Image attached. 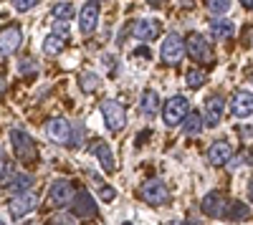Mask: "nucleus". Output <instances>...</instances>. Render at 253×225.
Segmentation results:
<instances>
[{
	"label": "nucleus",
	"instance_id": "14",
	"mask_svg": "<svg viewBox=\"0 0 253 225\" xmlns=\"http://www.w3.org/2000/svg\"><path fill=\"white\" fill-rule=\"evenodd\" d=\"M132 33H134V38L137 40H155L157 36H160V23L155 18H142V20H137L134 23V28H132Z\"/></svg>",
	"mask_w": 253,
	"mask_h": 225
},
{
	"label": "nucleus",
	"instance_id": "39",
	"mask_svg": "<svg viewBox=\"0 0 253 225\" xmlns=\"http://www.w3.org/2000/svg\"><path fill=\"white\" fill-rule=\"evenodd\" d=\"M0 225H5V223H3V220H0Z\"/></svg>",
	"mask_w": 253,
	"mask_h": 225
},
{
	"label": "nucleus",
	"instance_id": "18",
	"mask_svg": "<svg viewBox=\"0 0 253 225\" xmlns=\"http://www.w3.org/2000/svg\"><path fill=\"white\" fill-rule=\"evenodd\" d=\"M31 185H33V177H31L28 172H18V175H13L10 182H5V190L18 197V195H26V190H28Z\"/></svg>",
	"mask_w": 253,
	"mask_h": 225
},
{
	"label": "nucleus",
	"instance_id": "29",
	"mask_svg": "<svg viewBox=\"0 0 253 225\" xmlns=\"http://www.w3.org/2000/svg\"><path fill=\"white\" fill-rule=\"evenodd\" d=\"M51 225H79V223H76V215H63L61 213V215L51 218Z\"/></svg>",
	"mask_w": 253,
	"mask_h": 225
},
{
	"label": "nucleus",
	"instance_id": "36",
	"mask_svg": "<svg viewBox=\"0 0 253 225\" xmlns=\"http://www.w3.org/2000/svg\"><path fill=\"white\" fill-rule=\"evenodd\" d=\"M243 157V162H248V165H253V150L251 152H246V154H241Z\"/></svg>",
	"mask_w": 253,
	"mask_h": 225
},
{
	"label": "nucleus",
	"instance_id": "32",
	"mask_svg": "<svg viewBox=\"0 0 253 225\" xmlns=\"http://www.w3.org/2000/svg\"><path fill=\"white\" fill-rule=\"evenodd\" d=\"M38 3H36V0H26V3H20V0H18V3H13V8L18 10V13H26V10H31V8H36Z\"/></svg>",
	"mask_w": 253,
	"mask_h": 225
},
{
	"label": "nucleus",
	"instance_id": "38",
	"mask_svg": "<svg viewBox=\"0 0 253 225\" xmlns=\"http://www.w3.org/2000/svg\"><path fill=\"white\" fill-rule=\"evenodd\" d=\"M246 8H253V0H248V3H243Z\"/></svg>",
	"mask_w": 253,
	"mask_h": 225
},
{
	"label": "nucleus",
	"instance_id": "20",
	"mask_svg": "<svg viewBox=\"0 0 253 225\" xmlns=\"http://www.w3.org/2000/svg\"><path fill=\"white\" fill-rule=\"evenodd\" d=\"M157 109H160V96H157V91L147 89V91L142 94V101H139V112H142L144 116H155Z\"/></svg>",
	"mask_w": 253,
	"mask_h": 225
},
{
	"label": "nucleus",
	"instance_id": "12",
	"mask_svg": "<svg viewBox=\"0 0 253 225\" xmlns=\"http://www.w3.org/2000/svg\"><path fill=\"white\" fill-rule=\"evenodd\" d=\"M74 215L81 218V220L96 215V202H94V197L89 195V190L76 192V197H74Z\"/></svg>",
	"mask_w": 253,
	"mask_h": 225
},
{
	"label": "nucleus",
	"instance_id": "5",
	"mask_svg": "<svg viewBox=\"0 0 253 225\" xmlns=\"http://www.w3.org/2000/svg\"><path fill=\"white\" fill-rule=\"evenodd\" d=\"M74 188H71V182L69 180H56L51 190H48V200H51V205L56 208H66V205H74Z\"/></svg>",
	"mask_w": 253,
	"mask_h": 225
},
{
	"label": "nucleus",
	"instance_id": "8",
	"mask_svg": "<svg viewBox=\"0 0 253 225\" xmlns=\"http://www.w3.org/2000/svg\"><path fill=\"white\" fill-rule=\"evenodd\" d=\"M185 53L193 61H210V46L200 33H190L185 40Z\"/></svg>",
	"mask_w": 253,
	"mask_h": 225
},
{
	"label": "nucleus",
	"instance_id": "11",
	"mask_svg": "<svg viewBox=\"0 0 253 225\" xmlns=\"http://www.w3.org/2000/svg\"><path fill=\"white\" fill-rule=\"evenodd\" d=\"M46 132H48V137L53 139V142H58V145H71V124L66 119H61V116H56V119H51L48 121V127H46Z\"/></svg>",
	"mask_w": 253,
	"mask_h": 225
},
{
	"label": "nucleus",
	"instance_id": "15",
	"mask_svg": "<svg viewBox=\"0 0 253 225\" xmlns=\"http://www.w3.org/2000/svg\"><path fill=\"white\" fill-rule=\"evenodd\" d=\"M230 112L238 119H246L253 114V94L251 91H236L233 101H230Z\"/></svg>",
	"mask_w": 253,
	"mask_h": 225
},
{
	"label": "nucleus",
	"instance_id": "31",
	"mask_svg": "<svg viewBox=\"0 0 253 225\" xmlns=\"http://www.w3.org/2000/svg\"><path fill=\"white\" fill-rule=\"evenodd\" d=\"M81 139H84V127L76 124L74 132H71V147H79V145H81Z\"/></svg>",
	"mask_w": 253,
	"mask_h": 225
},
{
	"label": "nucleus",
	"instance_id": "1",
	"mask_svg": "<svg viewBox=\"0 0 253 225\" xmlns=\"http://www.w3.org/2000/svg\"><path fill=\"white\" fill-rule=\"evenodd\" d=\"M187 114H190V101H187L185 96H172V99L165 104V109H162V119H165L167 127L182 124V121L187 119Z\"/></svg>",
	"mask_w": 253,
	"mask_h": 225
},
{
	"label": "nucleus",
	"instance_id": "17",
	"mask_svg": "<svg viewBox=\"0 0 253 225\" xmlns=\"http://www.w3.org/2000/svg\"><path fill=\"white\" fill-rule=\"evenodd\" d=\"M223 112H225V104L220 96H210L208 104H205V124L208 127H218L223 121Z\"/></svg>",
	"mask_w": 253,
	"mask_h": 225
},
{
	"label": "nucleus",
	"instance_id": "27",
	"mask_svg": "<svg viewBox=\"0 0 253 225\" xmlns=\"http://www.w3.org/2000/svg\"><path fill=\"white\" fill-rule=\"evenodd\" d=\"M96 86H99V76H96V74L86 71V74L81 76V89H84V91H89V94H91Z\"/></svg>",
	"mask_w": 253,
	"mask_h": 225
},
{
	"label": "nucleus",
	"instance_id": "10",
	"mask_svg": "<svg viewBox=\"0 0 253 225\" xmlns=\"http://www.w3.org/2000/svg\"><path fill=\"white\" fill-rule=\"evenodd\" d=\"M96 20H99V3H96V0H89V3L81 8V13H79V28H81V33L84 36L94 33Z\"/></svg>",
	"mask_w": 253,
	"mask_h": 225
},
{
	"label": "nucleus",
	"instance_id": "9",
	"mask_svg": "<svg viewBox=\"0 0 253 225\" xmlns=\"http://www.w3.org/2000/svg\"><path fill=\"white\" fill-rule=\"evenodd\" d=\"M20 40H23V31L18 26H8L0 31V56H10L13 51H18Z\"/></svg>",
	"mask_w": 253,
	"mask_h": 225
},
{
	"label": "nucleus",
	"instance_id": "33",
	"mask_svg": "<svg viewBox=\"0 0 253 225\" xmlns=\"http://www.w3.org/2000/svg\"><path fill=\"white\" fill-rule=\"evenodd\" d=\"M66 33H69L66 23H58V20H56V26H53V36H58V38H66Z\"/></svg>",
	"mask_w": 253,
	"mask_h": 225
},
{
	"label": "nucleus",
	"instance_id": "3",
	"mask_svg": "<svg viewBox=\"0 0 253 225\" xmlns=\"http://www.w3.org/2000/svg\"><path fill=\"white\" fill-rule=\"evenodd\" d=\"M101 114H104V121H107L109 132H122L124 124H126V112L122 104H117V101H104L101 104Z\"/></svg>",
	"mask_w": 253,
	"mask_h": 225
},
{
	"label": "nucleus",
	"instance_id": "16",
	"mask_svg": "<svg viewBox=\"0 0 253 225\" xmlns=\"http://www.w3.org/2000/svg\"><path fill=\"white\" fill-rule=\"evenodd\" d=\"M230 157H233V147H230V142H225V139L213 142L208 150V159L213 162V165H225V162H230Z\"/></svg>",
	"mask_w": 253,
	"mask_h": 225
},
{
	"label": "nucleus",
	"instance_id": "28",
	"mask_svg": "<svg viewBox=\"0 0 253 225\" xmlns=\"http://www.w3.org/2000/svg\"><path fill=\"white\" fill-rule=\"evenodd\" d=\"M205 8H208L210 13H220V15H223V13L230 10V3H228V0H210Z\"/></svg>",
	"mask_w": 253,
	"mask_h": 225
},
{
	"label": "nucleus",
	"instance_id": "7",
	"mask_svg": "<svg viewBox=\"0 0 253 225\" xmlns=\"http://www.w3.org/2000/svg\"><path fill=\"white\" fill-rule=\"evenodd\" d=\"M230 202L220 195V192H208L200 202V210L208 215V218H225V210H228Z\"/></svg>",
	"mask_w": 253,
	"mask_h": 225
},
{
	"label": "nucleus",
	"instance_id": "13",
	"mask_svg": "<svg viewBox=\"0 0 253 225\" xmlns=\"http://www.w3.org/2000/svg\"><path fill=\"white\" fill-rule=\"evenodd\" d=\"M36 205H38V195H36V192L18 195V197H13V202H10V215H13V218H23V215H28L31 210H36Z\"/></svg>",
	"mask_w": 253,
	"mask_h": 225
},
{
	"label": "nucleus",
	"instance_id": "25",
	"mask_svg": "<svg viewBox=\"0 0 253 225\" xmlns=\"http://www.w3.org/2000/svg\"><path fill=\"white\" fill-rule=\"evenodd\" d=\"M53 15L58 18V23H66L74 15V5L71 3H58V5H53Z\"/></svg>",
	"mask_w": 253,
	"mask_h": 225
},
{
	"label": "nucleus",
	"instance_id": "26",
	"mask_svg": "<svg viewBox=\"0 0 253 225\" xmlns=\"http://www.w3.org/2000/svg\"><path fill=\"white\" fill-rule=\"evenodd\" d=\"M185 81H187L190 89H200V86L205 84V74L198 71V69H190V71L185 74Z\"/></svg>",
	"mask_w": 253,
	"mask_h": 225
},
{
	"label": "nucleus",
	"instance_id": "6",
	"mask_svg": "<svg viewBox=\"0 0 253 225\" xmlns=\"http://www.w3.org/2000/svg\"><path fill=\"white\" fill-rule=\"evenodd\" d=\"M142 197L150 202V205H165L170 202V192H167V185L162 180H150L142 185Z\"/></svg>",
	"mask_w": 253,
	"mask_h": 225
},
{
	"label": "nucleus",
	"instance_id": "37",
	"mask_svg": "<svg viewBox=\"0 0 253 225\" xmlns=\"http://www.w3.org/2000/svg\"><path fill=\"white\" fill-rule=\"evenodd\" d=\"M248 197H251V202H253V177H251V182H248Z\"/></svg>",
	"mask_w": 253,
	"mask_h": 225
},
{
	"label": "nucleus",
	"instance_id": "35",
	"mask_svg": "<svg viewBox=\"0 0 253 225\" xmlns=\"http://www.w3.org/2000/svg\"><path fill=\"white\" fill-rule=\"evenodd\" d=\"M114 195H117V192H114L112 188H104V190H101V197H104V200H114Z\"/></svg>",
	"mask_w": 253,
	"mask_h": 225
},
{
	"label": "nucleus",
	"instance_id": "23",
	"mask_svg": "<svg viewBox=\"0 0 253 225\" xmlns=\"http://www.w3.org/2000/svg\"><path fill=\"white\" fill-rule=\"evenodd\" d=\"M182 132H185V134H198V132H203V114H200V112H190L187 119L182 121Z\"/></svg>",
	"mask_w": 253,
	"mask_h": 225
},
{
	"label": "nucleus",
	"instance_id": "4",
	"mask_svg": "<svg viewBox=\"0 0 253 225\" xmlns=\"http://www.w3.org/2000/svg\"><path fill=\"white\" fill-rule=\"evenodd\" d=\"M10 142H13V150H15V154L23 159V162H33L36 159V142L23 132V129H13L10 132Z\"/></svg>",
	"mask_w": 253,
	"mask_h": 225
},
{
	"label": "nucleus",
	"instance_id": "2",
	"mask_svg": "<svg viewBox=\"0 0 253 225\" xmlns=\"http://www.w3.org/2000/svg\"><path fill=\"white\" fill-rule=\"evenodd\" d=\"M182 53H185L182 38L177 33H167L165 40H162V48H160L162 61H165V64H170V66H175V64H180V61H182Z\"/></svg>",
	"mask_w": 253,
	"mask_h": 225
},
{
	"label": "nucleus",
	"instance_id": "21",
	"mask_svg": "<svg viewBox=\"0 0 253 225\" xmlns=\"http://www.w3.org/2000/svg\"><path fill=\"white\" fill-rule=\"evenodd\" d=\"M233 23L230 20H223V18H218V20H210V36H213L215 40H225V38H230L233 36Z\"/></svg>",
	"mask_w": 253,
	"mask_h": 225
},
{
	"label": "nucleus",
	"instance_id": "34",
	"mask_svg": "<svg viewBox=\"0 0 253 225\" xmlns=\"http://www.w3.org/2000/svg\"><path fill=\"white\" fill-rule=\"evenodd\" d=\"M8 170H10V162H5V157H3V152H0V180H5V175H8Z\"/></svg>",
	"mask_w": 253,
	"mask_h": 225
},
{
	"label": "nucleus",
	"instance_id": "30",
	"mask_svg": "<svg viewBox=\"0 0 253 225\" xmlns=\"http://www.w3.org/2000/svg\"><path fill=\"white\" fill-rule=\"evenodd\" d=\"M18 74H23V76H28V74H36V64H33L31 58H23V61L18 64Z\"/></svg>",
	"mask_w": 253,
	"mask_h": 225
},
{
	"label": "nucleus",
	"instance_id": "24",
	"mask_svg": "<svg viewBox=\"0 0 253 225\" xmlns=\"http://www.w3.org/2000/svg\"><path fill=\"white\" fill-rule=\"evenodd\" d=\"M61 48H63V38H58V36H53V33L43 40V53H46V56H58Z\"/></svg>",
	"mask_w": 253,
	"mask_h": 225
},
{
	"label": "nucleus",
	"instance_id": "19",
	"mask_svg": "<svg viewBox=\"0 0 253 225\" xmlns=\"http://www.w3.org/2000/svg\"><path fill=\"white\" fill-rule=\"evenodd\" d=\"M91 152L96 154V159L101 162V167H104V172H114L117 167H114V157H112V150L104 145V142H94L91 145Z\"/></svg>",
	"mask_w": 253,
	"mask_h": 225
},
{
	"label": "nucleus",
	"instance_id": "22",
	"mask_svg": "<svg viewBox=\"0 0 253 225\" xmlns=\"http://www.w3.org/2000/svg\"><path fill=\"white\" fill-rule=\"evenodd\" d=\"M251 215H253V210L246 205V202H230L228 210H225L228 220H248Z\"/></svg>",
	"mask_w": 253,
	"mask_h": 225
}]
</instances>
